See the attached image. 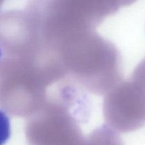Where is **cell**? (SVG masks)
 Listing matches in <instances>:
<instances>
[{"label":"cell","instance_id":"cell-1","mask_svg":"<svg viewBox=\"0 0 145 145\" xmlns=\"http://www.w3.org/2000/svg\"><path fill=\"white\" fill-rule=\"evenodd\" d=\"M66 76L45 48L5 55L0 61V106L13 116L29 118L44 104L49 88Z\"/></svg>","mask_w":145,"mask_h":145},{"label":"cell","instance_id":"cell-2","mask_svg":"<svg viewBox=\"0 0 145 145\" xmlns=\"http://www.w3.org/2000/svg\"><path fill=\"white\" fill-rule=\"evenodd\" d=\"M64 79L28 118L25 131L29 145H80L83 141L80 124L87 118V100L74 81Z\"/></svg>","mask_w":145,"mask_h":145},{"label":"cell","instance_id":"cell-3","mask_svg":"<svg viewBox=\"0 0 145 145\" xmlns=\"http://www.w3.org/2000/svg\"><path fill=\"white\" fill-rule=\"evenodd\" d=\"M67 76L96 94L107 93L121 80L115 47L92 31L73 37L55 51Z\"/></svg>","mask_w":145,"mask_h":145},{"label":"cell","instance_id":"cell-4","mask_svg":"<svg viewBox=\"0 0 145 145\" xmlns=\"http://www.w3.org/2000/svg\"><path fill=\"white\" fill-rule=\"evenodd\" d=\"M125 4L123 1H36L26 11L43 44L51 52L68 40L94 28Z\"/></svg>","mask_w":145,"mask_h":145},{"label":"cell","instance_id":"cell-5","mask_svg":"<svg viewBox=\"0 0 145 145\" xmlns=\"http://www.w3.org/2000/svg\"><path fill=\"white\" fill-rule=\"evenodd\" d=\"M103 108L107 125L115 131H134L145 125V94L132 79L106 93Z\"/></svg>","mask_w":145,"mask_h":145},{"label":"cell","instance_id":"cell-6","mask_svg":"<svg viewBox=\"0 0 145 145\" xmlns=\"http://www.w3.org/2000/svg\"><path fill=\"white\" fill-rule=\"evenodd\" d=\"M80 145H124L117 132L107 125L95 129L85 137Z\"/></svg>","mask_w":145,"mask_h":145},{"label":"cell","instance_id":"cell-7","mask_svg":"<svg viewBox=\"0 0 145 145\" xmlns=\"http://www.w3.org/2000/svg\"><path fill=\"white\" fill-rule=\"evenodd\" d=\"M11 136V124L9 116L0 110V145H4Z\"/></svg>","mask_w":145,"mask_h":145},{"label":"cell","instance_id":"cell-8","mask_svg":"<svg viewBox=\"0 0 145 145\" xmlns=\"http://www.w3.org/2000/svg\"><path fill=\"white\" fill-rule=\"evenodd\" d=\"M1 57H2V50H1V48H0V61L1 59Z\"/></svg>","mask_w":145,"mask_h":145}]
</instances>
